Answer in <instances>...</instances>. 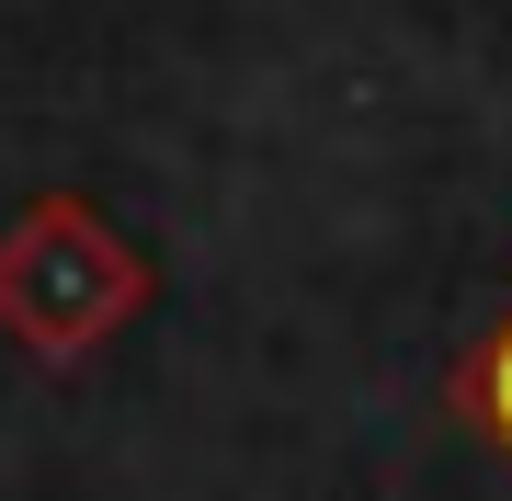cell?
Listing matches in <instances>:
<instances>
[{
	"label": "cell",
	"instance_id": "cell-1",
	"mask_svg": "<svg viewBox=\"0 0 512 501\" xmlns=\"http://www.w3.org/2000/svg\"><path fill=\"white\" fill-rule=\"evenodd\" d=\"M137 308H148V262H137V240L103 205L46 194V205H23V217L0 228V331L23 353L80 365V353H103Z\"/></svg>",
	"mask_w": 512,
	"mask_h": 501
},
{
	"label": "cell",
	"instance_id": "cell-2",
	"mask_svg": "<svg viewBox=\"0 0 512 501\" xmlns=\"http://www.w3.org/2000/svg\"><path fill=\"white\" fill-rule=\"evenodd\" d=\"M467 422H478V433H490V445L512 456V319H501L490 342H478V365H467Z\"/></svg>",
	"mask_w": 512,
	"mask_h": 501
}]
</instances>
